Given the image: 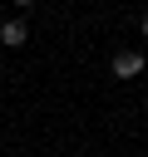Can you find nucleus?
<instances>
[{
  "label": "nucleus",
  "instance_id": "nucleus-1",
  "mask_svg": "<svg viewBox=\"0 0 148 157\" xmlns=\"http://www.w3.org/2000/svg\"><path fill=\"white\" fill-rule=\"evenodd\" d=\"M148 64H143V54L138 49H123V54H113V74L118 78H133V74H143Z\"/></svg>",
  "mask_w": 148,
  "mask_h": 157
},
{
  "label": "nucleus",
  "instance_id": "nucleus-2",
  "mask_svg": "<svg viewBox=\"0 0 148 157\" xmlns=\"http://www.w3.org/2000/svg\"><path fill=\"white\" fill-rule=\"evenodd\" d=\"M30 39V29H25V20H5V29H0V44H10V49H20Z\"/></svg>",
  "mask_w": 148,
  "mask_h": 157
},
{
  "label": "nucleus",
  "instance_id": "nucleus-3",
  "mask_svg": "<svg viewBox=\"0 0 148 157\" xmlns=\"http://www.w3.org/2000/svg\"><path fill=\"white\" fill-rule=\"evenodd\" d=\"M15 5H35V0H15Z\"/></svg>",
  "mask_w": 148,
  "mask_h": 157
},
{
  "label": "nucleus",
  "instance_id": "nucleus-4",
  "mask_svg": "<svg viewBox=\"0 0 148 157\" xmlns=\"http://www.w3.org/2000/svg\"><path fill=\"white\" fill-rule=\"evenodd\" d=\"M143 34H148V15H143Z\"/></svg>",
  "mask_w": 148,
  "mask_h": 157
}]
</instances>
